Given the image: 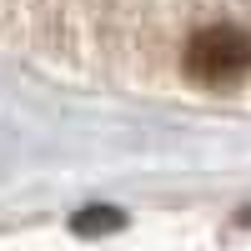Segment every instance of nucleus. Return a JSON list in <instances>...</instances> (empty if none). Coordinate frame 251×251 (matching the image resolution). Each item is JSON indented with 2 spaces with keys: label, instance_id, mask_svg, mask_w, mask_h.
Segmentation results:
<instances>
[{
  "label": "nucleus",
  "instance_id": "2",
  "mask_svg": "<svg viewBox=\"0 0 251 251\" xmlns=\"http://www.w3.org/2000/svg\"><path fill=\"white\" fill-rule=\"evenodd\" d=\"M71 226H75V236H111V231L126 226V211H116V206H86Z\"/></svg>",
  "mask_w": 251,
  "mask_h": 251
},
{
  "label": "nucleus",
  "instance_id": "1",
  "mask_svg": "<svg viewBox=\"0 0 251 251\" xmlns=\"http://www.w3.org/2000/svg\"><path fill=\"white\" fill-rule=\"evenodd\" d=\"M251 71V35L241 25H201L186 40V75L201 80V86H231Z\"/></svg>",
  "mask_w": 251,
  "mask_h": 251
}]
</instances>
